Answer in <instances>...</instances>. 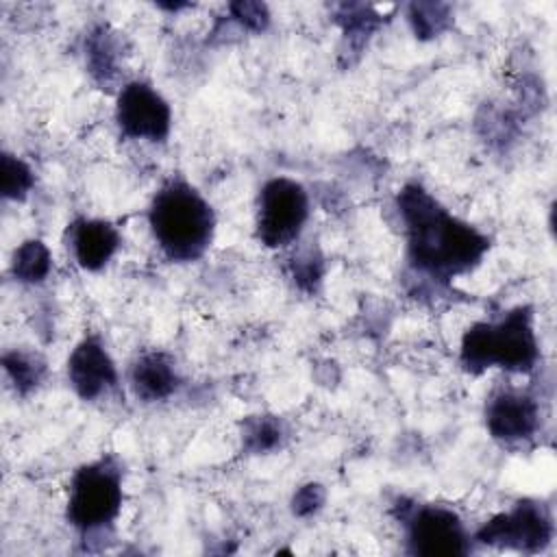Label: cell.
Listing matches in <instances>:
<instances>
[{
  "instance_id": "6da1fadb",
  "label": "cell",
  "mask_w": 557,
  "mask_h": 557,
  "mask_svg": "<svg viewBox=\"0 0 557 557\" xmlns=\"http://www.w3.org/2000/svg\"><path fill=\"white\" fill-rule=\"evenodd\" d=\"M405 233L409 272L426 285L448 289L474 272L492 248L487 233L446 209L422 183H405L394 198Z\"/></svg>"
},
{
  "instance_id": "7a4b0ae2",
  "label": "cell",
  "mask_w": 557,
  "mask_h": 557,
  "mask_svg": "<svg viewBox=\"0 0 557 557\" xmlns=\"http://www.w3.org/2000/svg\"><path fill=\"white\" fill-rule=\"evenodd\" d=\"M148 226L168 261L194 263L211 248L218 215L198 187L183 176H170L150 198Z\"/></svg>"
},
{
  "instance_id": "3957f363",
  "label": "cell",
  "mask_w": 557,
  "mask_h": 557,
  "mask_svg": "<svg viewBox=\"0 0 557 557\" xmlns=\"http://www.w3.org/2000/svg\"><path fill=\"white\" fill-rule=\"evenodd\" d=\"M540 363V337L531 305H516L492 320L472 322L459 342V366L479 376L487 370L529 374Z\"/></svg>"
},
{
  "instance_id": "277c9868",
  "label": "cell",
  "mask_w": 557,
  "mask_h": 557,
  "mask_svg": "<svg viewBox=\"0 0 557 557\" xmlns=\"http://www.w3.org/2000/svg\"><path fill=\"white\" fill-rule=\"evenodd\" d=\"M124 505V463L107 453L78 466L67 483L65 520L85 542L113 533Z\"/></svg>"
},
{
  "instance_id": "5b68a950",
  "label": "cell",
  "mask_w": 557,
  "mask_h": 557,
  "mask_svg": "<svg viewBox=\"0 0 557 557\" xmlns=\"http://www.w3.org/2000/svg\"><path fill=\"white\" fill-rule=\"evenodd\" d=\"M405 537V550L416 557H463L472 550V535L461 516L437 503L398 498L394 505Z\"/></svg>"
},
{
  "instance_id": "8992f818",
  "label": "cell",
  "mask_w": 557,
  "mask_h": 557,
  "mask_svg": "<svg viewBox=\"0 0 557 557\" xmlns=\"http://www.w3.org/2000/svg\"><path fill=\"white\" fill-rule=\"evenodd\" d=\"M311 200L302 183L289 176L268 178L255 202V235L270 250L294 246L309 220Z\"/></svg>"
},
{
  "instance_id": "52a82bcc",
  "label": "cell",
  "mask_w": 557,
  "mask_h": 557,
  "mask_svg": "<svg viewBox=\"0 0 557 557\" xmlns=\"http://www.w3.org/2000/svg\"><path fill=\"white\" fill-rule=\"evenodd\" d=\"M481 546L535 555L555 540V518L548 503L520 498L509 509L487 518L472 535Z\"/></svg>"
},
{
  "instance_id": "ba28073f",
  "label": "cell",
  "mask_w": 557,
  "mask_h": 557,
  "mask_svg": "<svg viewBox=\"0 0 557 557\" xmlns=\"http://www.w3.org/2000/svg\"><path fill=\"white\" fill-rule=\"evenodd\" d=\"M115 126L131 141L165 144L172 133V107L165 96L144 78L126 81L115 94Z\"/></svg>"
},
{
  "instance_id": "9c48e42d",
  "label": "cell",
  "mask_w": 557,
  "mask_h": 557,
  "mask_svg": "<svg viewBox=\"0 0 557 557\" xmlns=\"http://www.w3.org/2000/svg\"><path fill=\"white\" fill-rule=\"evenodd\" d=\"M483 418L490 437L507 448L533 442L542 429L537 396L511 385L496 387L487 396Z\"/></svg>"
},
{
  "instance_id": "30bf717a",
  "label": "cell",
  "mask_w": 557,
  "mask_h": 557,
  "mask_svg": "<svg viewBox=\"0 0 557 557\" xmlns=\"http://www.w3.org/2000/svg\"><path fill=\"white\" fill-rule=\"evenodd\" d=\"M65 372L70 387L85 403H98L120 387L117 366L98 333H87L74 344Z\"/></svg>"
},
{
  "instance_id": "8fae6325",
  "label": "cell",
  "mask_w": 557,
  "mask_h": 557,
  "mask_svg": "<svg viewBox=\"0 0 557 557\" xmlns=\"http://www.w3.org/2000/svg\"><path fill=\"white\" fill-rule=\"evenodd\" d=\"M126 37L107 22H96L83 41L85 70L91 83L109 94H117L126 83Z\"/></svg>"
},
{
  "instance_id": "7c38bea8",
  "label": "cell",
  "mask_w": 557,
  "mask_h": 557,
  "mask_svg": "<svg viewBox=\"0 0 557 557\" xmlns=\"http://www.w3.org/2000/svg\"><path fill=\"white\" fill-rule=\"evenodd\" d=\"M67 248L78 268L100 272L122 248L120 228L104 218L81 215L67 224Z\"/></svg>"
},
{
  "instance_id": "4fadbf2b",
  "label": "cell",
  "mask_w": 557,
  "mask_h": 557,
  "mask_svg": "<svg viewBox=\"0 0 557 557\" xmlns=\"http://www.w3.org/2000/svg\"><path fill=\"white\" fill-rule=\"evenodd\" d=\"M126 379L133 396L141 403H163L183 385L176 359L165 350L139 352L131 361Z\"/></svg>"
},
{
  "instance_id": "5bb4252c",
  "label": "cell",
  "mask_w": 557,
  "mask_h": 557,
  "mask_svg": "<svg viewBox=\"0 0 557 557\" xmlns=\"http://www.w3.org/2000/svg\"><path fill=\"white\" fill-rule=\"evenodd\" d=\"M331 20L342 30V46H339V61L344 67H350L359 61L361 52L366 50L372 35L385 24V15L363 2H339L331 4Z\"/></svg>"
},
{
  "instance_id": "9a60e30c",
  "label": "cell",
  "mask_w": 557,
  "mask_h": 557,
  "mask_svg": "<svg viewBox=\"0 0 557 557\" xmlns=\"http://www.w3.org/2000/svg\"><path fill=\"white\" fill-rule=\"evenodd\" d=\"M287 424L274 413H250L239 420V442L246 455H270L285 446Z\"/></svg>"
},
{
  "instance_id": "2e32d148",
  "label": "cell",
  "mask_w": 557,
  "mask_h": 557,
  "mask_svg": "<svg viewBox=\"0 0 557 557\" xmlns=\"http://www.w3.org/2000/svg\"><path fill=\"white\" fill-rule=\"evenodd\" d=\"M2 370L13 392L22 398L37 392L48 374V361L41 352L30 348H9L2 352Z\"/></svg>"
},
{
  "instance_id": "e0dca14e",
  "label": "cell",
  "mask_w": 557,
  "mask_h": 557,
  "mask_svg": "<svg viewBox=\"0 0 557 557\" xmlns=\"http://www.w3.org/2000/svg\"><path fill=\"white\" fill-rule=\"evenodd\" d=\"M9 272L22 285H41L52 272V252L48 244L37 237L24 239L11 255Z\"/></svg>"
},
{
  "instance_id": "ac0fdd59",
  "label": "cell",
  "mask_w": 557,
  "mask_h": 557,
  "mask_svg": "<svg viewBox=\"0 0 557 557\" xmlns=\"http://www.w3.org/2000/svg\"><path fill=\"white\" fill-rule=\"evenodd\" d=\"M407 22L416 39L431 41L453 26L455 13L448 2H411L407 7Z\"/></svg>"
},
{
  "instance_id": "d6986e66",
  "label": "cell",
  "mask_w": 557,
  "mask_h": 557,
  "mask_svg": "<svg viewBox=\"0 0 557 557\" xmlns=\"http://www.w3.org/2000/svg\"><path fill=\"white\" fill-rule=\"evenodd\" d=\"M35 187L33 168L17 154L4 150L0 154V194L4 200L24 202Z\"/></svg>"
},
{
  "instance_id": "ffe728a7",
  "label": "cell",
  "mask_w": 557,
  "mask_h": 557,
  "mask_svg": "<svg viewBox=\"0 0 557 557\" xmlns=\"http://www.w3.org/2000/svg\"><path fill=\"white\" fill-rule=\"evenodd\" d=\"M287 268H289V278L294 281V285L300 292L315 294L324 281V257H322L320 248L313 244L298 248L289 257Z\"/></svg>"
},
{
  "instance_id": "44dd1931",
  "label": "cell",
  "mask_w": 557,
  "mask_h": 557,
  "mask_svg": "<svg viewBox=\"0 0 557 557\" xmlns=\"http://www.w3.org/2000/svg\"><path fill=\"white\" fill-rule=\"evenodd\" d=\"M226 20L239 30V33H263L270 26L272 13L265 2L257 0H237L226 4Z\"/></svg>"
},
{
  "instance_id": "7402d4cb",
  "label": "cell",
  "mask_w": 557,
  "mask_h": 557,
  "mask_svg": "<svg viewBox=\"0 0 557 557\" xmlns=\"http://www.w3.org/2000/svg\"><path fill=\"white\" fill-rule=\"evenodd\" d=\"M324 503H326L324 485L309 481V483H302L300 487H296L289 507L296 518H311L324 507Z\"/></svg>"
},
{
  "instance_id": "603a6c76",
  "label": "cell",
  "mask_w": 557,
  "mask_h": 557,
  "mask_svg": "<svg viewBox=\"0 0 557 557\" xmlns=\"http://www.w3.org/2000/svg\"><path fill=\"white\" fill-rule=\"evenodd\" d=\"M159 9H168V11H181V9H189V2H159Z\"/></svg>"
}]
</instances>
